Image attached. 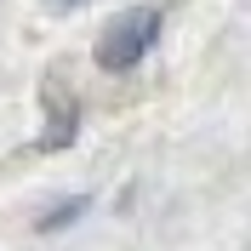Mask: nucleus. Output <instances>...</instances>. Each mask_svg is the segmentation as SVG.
I'll return each instance as SVG.
<instances>
[{"label": "nucleus", "mask_w": 251, "mask_h": 251, "mask_svg": "<svg viewBox=\"0 0 251 251\" xmlns=\"http://www.w3.org/2000/svg\"><path fill=\"white\" fill-rule=\"evenodd\" d=\"M154 40H160V12L154 6H131V12H120L109 29H103V40H97V69H109V75L137 69Z\"/></svg>", "instance_id": "nucleus-1"}, {"label": "nucleus", "mask_w": 251, "mask_h": 251, "mask_svg": "<svg viewBox=\"0 0 251 251\" xmlns=\"http://www.w3.org/2000/svg\"><path fill=\"white\" fill-rule=\"evenodd\" d=\"M69 137H75V103H69V109L57 103V114H51V131L40 137V149H63Z\"/></svg>", "instance_id": "nucleus-2"}, {"label": "nucleus", "mask_w": 251, "mask_h": 251, "mask_svg": "<svg viewBox=\"0 0 251 251\" xmlns=\"http://www.w3.org/2000/svg\"><path fill=\"white\" fill-rule=\"evenodd\" d=\"M80 211H86V194H75L69 205H51L46 217H40V234H51V228H63V223H75Z\"/></svg>", "instance_id": "nucleus-3"}, {"label": "nucleus", "mask_w": 251, "mask_h": 251, "mask_svg": "<svg viewBox=\"0 0 251 251\" xmlns=\"http://www.w3.org/2000/svg\"><path fill=\"white\" fill-rule=\"evenodd\" d=\"M51 6H57V12H69V6H80V0H51Z\"/></svg>", "instance_id": "nucleus-4"}]
</instances>
